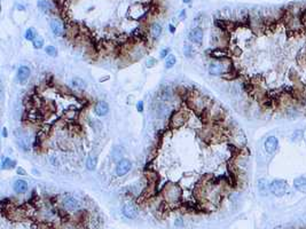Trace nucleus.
Here are the masks:
<instances>
[{"label":"nucleus","instance_id":"c756f323","mask_svg":"<svg viewBox=\"0 0 306 229\" xmlns=\"http://www.w3.org/2000/svg\"><path fill=\"white\" fill-rule=\"evenodd\" d=\"M137 110L139 112H142V111H143V101H139L137 103Z\"/></svg>","mask_w":306,"mask_h":229},{"label":"nucleus","instance_id":"7ed1b4c3","mask_svg":"<svg viewBox=\"0 0 306 229\" xmlns=\"http://www.w3.org/2000/svg\"><path fill=\"white\" fill-rule=\"evenodd\" d=\"M226 71H228V69H226V65L224 62H212L209 65V73L212 76H221Z\"/></svg>","mask_w":306,"mask_h":229},{"label":"nucleus","instance_id":"39448f33","mask_svg":"<svg viewBox=\"0 0 306 229\" xmlns=\"http://www.w3.org/2000/svg\"><path fill=\"white\" fill-rule=\"evenodd\" d=\"M30 75H31V70L30 68L27 67V65H21V67L17 69V72H16V77H17V80L21 84H25L28 79L30 78Z\"/></svg>","mask_w":306,"mask_h":229},{"label":"nucleus","instance_id":"ddd939ff","mask_svg":"<svg viewBox=\"0 0 306 229\" xmlns=\"http://www.w3.org/2000/svg\"><path fill=\"white\" fill-rule=\"evenodd\" d=\"M13 188H14V191L16 194H24L28 190V183L24 180H16L14 182Z\"/></svg>","mask_w":306,"mask_h":229},{"label":"nucleus","instance_id":"aec40b11","mask_svg":"<svg viewBox=\"0 0 306 229\" xmlns=\"http://www.w3.org/2000/svg\"><path fill=\"white\" fill-rule=\"evenodd\" d=\"M24 37H25V39L29 40V41H33L34 39L37 38V32H36V30L33 28H30L25 31V36H24Z\"/></svg>","mask_w":306,"mask_h":229},{"label":"nucleus","instance_id":"393cba45","mask_svg":"<svg viewBox=\"0 0 306 229\" xmlns=\"http://www.w3.org/2000/svg\"><path fill=\"white\" fill-rule=\"evenodd\" d=\"M184 53H185V55H186V56H187V57H193V56H194V54H195V52H194L193 47H192L190 45H186V46H185Z\"/></svg>","mask_w":306,"mask_h":229},{"label":"nucleus","instance_id":"0eeeda50","mask_svg":"<svg viewBox=\"0 0 306 229\" xmlns=\"http://www.w3.org/2000/svg\"><path fill=\"white\" fill-rule=\"evenodd\" d=\"M181 196V190H180V188L178 187H170L166 189L165 191V197H166V199L169 200V202H177V200L179 199V197Z\"/></svg>","mask_w":306,"mask_h":229},{"label":"nucleus","instance_id":"5701e85b","mask_svg":"<svg viewBox=\"0 0 306 229\" xmlns=\"http://www.w3.org/2000/svg\"><path fill=\"white\" fill-rule=\"evenodd\" d=\"M71 85L74 86V87H77V88H84L85 83L81 79H79V78H75V79H72V81H71Z\"/></svg>","mask_w":306,"mask_h":229},{"label":"nucleus","instance_id":"c85d7f7f","mask_svg":"<svg viewBox=\"0 0 306 229\" xmlns=\"http://www.w3.org/2000/svg\"><path fill=\"white\" fill-rule=\"evenodd\" d=\"M156 64V60L155 58H153V57H150L148 61H147V63H146V65H147V68H153L154 65Z\"/></svg>","mask_w":306,"mask_h":229},{"label":"nucleus","instance_id":"20e7f679","mask_svg":"<svg viewBox=\"0 0 306 229\" xmlns=\"http://www.w3.org/2000/svg\"><path fill=\"white\" fill-rule=\"evenodd\" d=\"M278 147H279V140L276 136L271 135V136H268V138L265 140L264 148H265V151L267 153H274L276 151Z\"/></svg>","mask_w":306,"mask_h":229},{"label":"nucleus","instance_id":"4468645a","mask_svg":"<svg viewBox=\"0 0 306 229\" xmlns=\"http://www.w3.org/2000/svg\"><path fill=\"white\" fill-rule=\"evenodd\" d=\"M38 8L44 13H48L52 8V4L48 0H38Z\"/></svg>","mask_w":306,"mask_h":229},{"label":"nucleus","instance_id":"2eb2a0df","mask_svg":"<svg viewBox=\"0 0 306 229\" xmlns=\"http://www.w3.org/2000/svg\"><path fill=\"white\" fill-rule=\"evenodd\" d=\"M15 162L9 157H2V162H1V168L2 170H9V168H14Z\"/></svg>","mask_w":306,"mask_h":229},{"label":"nucleus","instance_id":"6e6552de","mask_svg":"<svg viewBox=\"0 0 306 229\" xmlns=\"http://www.w3.org/2000/svg\"><path fill=\"white\" fill-rule=\"evenodd\" d=\"M123 214L128 219H134L138 214V210L135 205H133L132 203H126L125 205L123 206Z\"/></svg>","mask_w":306,"mask_h":229},{"label":"nucleus","instance_id":"cd10ccee","mask_svg":"<svg viewBox=\"0 0 306 229\" xmlns=\"http://www.w3.org/2000/svg\"><path fill=\"white\" fill-rule=\"evenodd\" d=\"M171 92H170L169 88H165L164 92H163V99L164 100H171Z\"/></svg>","mask_w":306,"mask_h":229},{"label":"nucleus","instance_id":"412c9836","mask_svg":"<svg viewBox=\"0 0 306 229\" xmlns=\"http://www.w3.org/2000/svg\"><path fill=\"white\" fill-rule=\"evenodd\" d=\"M172 123L175 125H181L184 124V114H173L172 116Z\"/></svg>","mask_w":306,"mask_h":229},{"label":"nucleus","instance_id":"1a4fd4ad","mask_svg":"<svg viewBox=\"0 0 306 229\" xmlns=\"http://www.w3.org/2000/svg\"><path fill=\"white\" fill-rule=\"evenodd\" d=\"M94 111L95 114L102 117V116H106V114L109 112V105L106 101H99L94 107Z\"/></svg>","mask_w":306,"mask_h":229},{"label":"nucleus","instance_id":"7c9ffc66","mask_svg":"<svg viewBox=\"0 0 306 229\" xmlns=\"http://www.w3.org/2000/svg\"><path fill=\"white\" fill-rule=\"evenodd\" d=\"M179 19H186V10H185V9L180 12Z\"/></svg>","mask_w":306,"mask_h":229},{"label":"nucleus","instance_id":"f257e3e1","mask_svg":"<svg viewBox=\"0 0 306 229\" xmlns=\"http://www.w3.org/2000/svg\"><path fill=\"white\" fill-rule=\"evenodd\" d=\"M288 190V182L282 179H276L269 183V191L276 197H282Z\"/></svg>","mask_w":306,"mask_h":229},{"label":"nucleus","instance_id":"9b49d317","mask_svg":"<svg viewBox=\"0 0 306 229\" xmlns=\"http://www.w3.org/2000/svg\"><path fill=\"white\" fill-rule=\"evenodd\" d=\"M63 205L69 211H76L79 209V203L74 197H67L66 199L63 200Z\"/></svg>","mask_w":306,"mask_h":229},{"label":"nucleus","instance_id":"6ab92c4d","mask_svg":"<svg viewBox=\"0 0 306 229\" xmlns=\"http://www.w3.org/2000/svg\"><path fill=\"white\" fill-rule=\"evenodd\" d=\"M175 63H177V58L174 55H169V56L165 58V69H171V68H173L175 65Z\"/></svg>","mask_w":306,"mask_h":229},{"label":"nucleus","instance_id":"2f4dec72","mask_svg":"<svg viewBox=\"0 0 306 229\" xmlns=\"http://www.w3.org/2000/svg\"><path fill=\"white\" fill-rule=\"evenodd\" d=\"M16 172H17V174H22V175L25 174V172L23 171V168H22V167H19V168L16 170Z\"/></svg>","mask_w":306,"mask_h":229},{"label":"nucleus","instance_id":"b1692460","mask_svg":"<svg viewBox=\"0 0 306 229\" xmlns=\"http://www.w3.org/2000/svg\"><path fill=\"white\" fill-rule=\"evenodd\" d=\"M32 45L36 49H40V48L44 46V39L40 38V37H37V38L32 41Z\"/></svg>","mask_w":306,"mask_h":229},{"label":"nucleus","instance_id":"bb28decb","mask_svg":"<svg viewBox=\"0 0 306 229\" xmlns=\"http://www.w3.org/2000/svg\"><path fill=\"white\" fill-rule=\"evenodd\" d=\"M169 53H170V48H164V49L160 51V58H166V57L169 56Z\"/></svg>","mask_w":306,"mask_h":229},{"label":"nucleus","instance_id":"4be33fe9","mask_svg":"<svg viewBox=\"0 0 306 229\" xmlns=\"http://www.w3.org/2000/svg\"><path fill=\"white\" fill-rule=\"evenodd\" d=\"M45 52H46V54H47V55H49V56H52V57L56 56V55H57L56 47H55V46H52V45H49V46H46V47H45Z\"/></svg>","mask_w":306,"mask_h":229},{"label":"nucleus","instance_id":"f03ea898","mask_svg":"<svg viewBox=\"0 0 306 229\" xmlns=\"http://www.w3.org/2000/svg\"><path fill=\"white\" fill-rule=\"evenodd\" d=\"M132 168V162L128 160V159H121L119 162L117 163V166H116V174L118 177H124L126 175L128 172L131 171Z\"/></svg>","mask_w":306,"mask_h":229},{"label":"nucleus","instance_id":"a878e982","mask_svg":"<svg viewBox=\"0 0 306 229\" xmlns=\"http://www.w3.org/2000/svg\"><path fill=\"white\" fill-rule=\"evenodd\" d=\"M265 189H267V190H268L269 186L267 185V182L265 181V180H260V181H259V190L263 192ZM263 194H264V192H263Z\"/></svg>","mask_w":306,"mask_h":229},{"label":"nucleus","instance_id":"9d476101","mask_svg":"<svg viewBox=\"0 0 306 229\" xmlns=\"http://www.w3.org/2000/svg\"><path fill=\"white\" fill-rule=\"evenodd\" d=\"M51 30L55 36H63V33H64L63 23L59 19H53L51 22Z\"/></svg>","mask_w":306,"mask_h":229},{"label":"nucleus","instance_id":"dca6fc26","mask_svg":"<svg viewBox=\"0 0 306 229\" xmlns=\"http://www.w3.org/2000/svg\"><path fill=\"white\" fill-rule=\"evenodd\" d=\"M150 33L154 38H158L162 33V26L158 23H154L150 26Z\"/></svg>","mask_w":306,"mask_h":229},{"label":"nucleus","instance_id":"c9c22d12","mask_svg":"<svg viewBox=\"0 0 306 229\" xmlns=\"http://www.w3.org/2000/svg\"><path fill=\"white\" fill-rule=\"evenodd\" d=\"M64 229H74V228H72V227H66Z\"/></svg>","mask_w":306,"mask_h":229},{"label":"nucleus","instance_id":"473e14b6","mask_svg":"<svg viewBox=\"0 0 306 229\" xmlns=\"http://www.w3.org/2000/svg\"><path fill=\"white\" fill-rule=\"evenodd\" d=\"M169 30H170V32H171V33H174V32H175V26H173L172 24H170Z\"/></svg>","mask_w":306,"mask_h":229},{"label":"nucleus","instance_id":"a211bd4d","mask_svg":"<svg viewBox=\"0 0 306 229\" xmlns=\"http://www.w3.org/2000/svg\"><path fill=\"white\" fill-rule=\"evenodd\" d=\"M304 138V132L303 129H296L293 133L291 134V141L292 142H299L301 141V139Z\"/></svg>","mask_w":306,"mask_h":229},{"label":"nucleus","instance_id":"f3484780","mask_svg":"<svg viewBox=\"0 0 306 229\" xmlns=\"http://www.w3.org/2000/svg\"><path fill=\"white\" fill-rule=\"evenodd\" d=\"M96 164H98V160H96V158L94 156H90L86 160V166L90 171H94L96 168Z\"/></svg>","mask_w":306,"mask_h":229},{"label":"nucleus","instance_id":"423d86ee","mask_svg":"<svg viewBox=\"0 0 306 229\" xmlns=\"http://www.w3.org/2000/svg\"><path fill=\"white\" fill-rule=\"evenodd\" d=\"M203 30L200 28H194L189 31L188 33V38L189 40L194 44H197V45H201L203 41Z\"/></svg>","mask_w":306,"mask_h":229},{"label":"nucleus","instance_id":"f704fd0d","mask_svg":"<svg viewBox=\"0 0 306 229\" xmlns=\"http://www.w3.org/2000/svg\"><path fill=\"white\" fill-rule=\"evenodd\" d=\"M184 1L185 4H188V2H190V0H182Z\"/></svg>","mask_w":306,"mask_h":229},{"label":"nucleus","instance_id":"72a5a7b5","mask_svg":"<svg viewBox=\"0 0 306 229\" xmlns=\"http://www.w3.org/2000/svg\"><path fill=\"white\" fill-rule=\"evenodd\" d=\"M7 135H8V134H7V129L4 127V129H2V136H4V138H7Z\"/></svg>","mask_w":306,"mask_h":229},{"label":"nucleus","instance_id":"f8f14e48","mask_svg":"<svg viewBox=\"0 0 306 229\" xmlns=\"http://www.w3.org/2000/svg\"><path fill=\"white\" fill-rule=\"evenodd\" d=\"M293 187L295 189L301 191L303 194H306V178L305 177H298L293 180Z\"/></svg>","mask_w":306,"mask_h":229}]
</instances>
